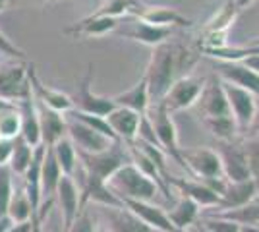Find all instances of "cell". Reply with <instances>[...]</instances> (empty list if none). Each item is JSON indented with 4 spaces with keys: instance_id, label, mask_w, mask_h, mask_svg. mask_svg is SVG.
Returning a JSON list of instances; mask_svg holds the SVG:
<instances>
[{
    "instance_id": "cell-1",
    "label": "cell",
    "mask_w": 259,
    "mask_h": 232,
    "mask_svg": "<svg viewBox=\"0 0 259 232\" xmlns=\"http://www.w3.org/2000/svg\"><path fill=\"white\" fill-rule=\"evenodd\" d=\"M197 55L182 44L162 43L153 49L149 64L145 68V79L151 95V103H161L166 91L178 77L188 76L186 72L195 66Z\"/></svg>"
},
{
    "instance_id": "cell-2",
    "label": "cell",
    "mask_w": 259,
    "mask_h": 232,
    "mask_svg": "<svg viewBox=\"0 0 259 232\" xmlns=\"http://www.w3.org/2000/svg\"><path fill=\"white\" fill-rule=\"evenodd\" d=\"M107 184L108 188L122 199V203L126 199L151 201L157 196V192H159V186L143 170H140L138 166L134 165V163L120 166L118 170L108 178Z\"/></svg>"
},
{
    "instance_id": "cell-3",
    "label": "cell",
    "mask_w": 259,
    "mask_h": 232,
    "mask_svg": "<svg viewBox=\"0 0 259 232\" xmlns=\"http://www.w3.org/2000/svg\"><path fill=\"white\" fill-rule=\"evenodd\" d=\"M77 161L81 165V170L89 176L108 182L120 166L132 163V155L126 151L124 142H114L112 147H108L101 153H81L77 151Z\"/></svg>"
},
{
    "instance_id": "cell-4",
    "label": "cell",
    "mask_w": 259,
    "mask_h": 232,
    "mask_svg": "<svg viewBox=\"0 0 259 232\" xmlns=\"http://www.w3.org/2000/svg\"><path fill=\"white\" fill-rule=\"evenodd\" d=\"M145 114L151 120L153 130L157 133V140H159L161 149L190 174V168H188L186 161H184L182 147L178 144V130H176V124L172 120V114L166 111L161 103H153L151 107H149V111L145 112ZM190 178H192V174H190Z\"/></svg>"
},
{
    "instance_id": "cell-5",
    "label": "cell",
    "mask_w": 259,
    "mask_h": 232,
    "mask_svg": "<svg viewBox=\"0 0 259 232\" xmlns=\"http://www.w3.org/2000/svg\"><path fill=\"white\" fill-rule=\"evenodd\" d=\"M203 85H205V79L203 77H195L192 74L178 77L172 85H170V89L166 91V95L162 97L161 105L170 114L178 111H186V109L194 107L195 103L199 101Z\"/></svg>"
},
{
    "instance_id": "cell-6",
    "label": "cell",
    "mask_w": 259,
    "mask_h": 232,
    "mask_svg": "<svg viewBox=\"0 0 259 232\" xmlns=\"http://www.w3.org/2000/svg\"><path fill=\"white\" fill-rule=\"evenodd\" d=\"M29 83V64L27 60H20L16 64L0 66V97L12 103H20L27 95H31Z\"/></svg>"
},
{
    "instance_id": "cell-7",
    "label": "cell",
    "mask_w": 259,
    "mask_h": 232,
    "mask_svg": "<svg viewBox=\"0 0 259 232\" xmlns=\"http://www.w3.org/2000/svg\"><path fill=\"white\" fill-rule=\"evenodd\" d=\"M91 81H93V62H89L85 76L79 79L76 93L72 95L74 109L81 112H89V114H97V116H107L116 105H114L112 97H103V95L93 93Z\"/></svg>"
},
{
    "instance_id": "cell-8",
    "label": "cell",
    "mask_w": 259,
    "mask_h": 232,
    "mask_svg": "<svg viewBox=\"0 0 259 232\" xmlns=\"http://www.w3.org/2000/svg\"><path fill=\"white\" fill-rule=\"evenodd\" d=\"M184 161L190 168L192 178L199 180H211V178H223V163L217 149L211 147H192V149H182Z\"/></svg>"
},
{
    "instance_id": "cell-9",
    "label": "cell",
    "mask_w": 259,
    "mask_h": 232,
    "mask_svg": "<svg viewBox=\"0 0 259 232\" xmlns=\"http://www.w3.org/2000/svg\"><path fill=\"white\" fill-rule=\"evenodd\" d=\"M223 87H225V93H227L230 114L236 120L240 132H248L249 124L253 120V114H255L257 97L253 93L246 91V89L230 83V81H225V79H223Z\"/></svg>"
},
{
    "instance_id": "cell-10",
    "label": "cell",
    "mask_w": 259,
    "mask_h": 232,
    "mask_svg": "<svg viewBox=\"0 0 259 232\" xmlns=\"http://www.w3.org/2000/svg\"><path fill=\"white\" fill-rule=\"evenodd\" d=\"M66 135L72 140V144L76 145V149L81 153H101L114 144V140H110L108 135L89 128L83 122L68 118V116H66Z\"/></svg>"
},
{
    "instance_id": "cell-11",
    "label": "cell",
    "mask_w": 259,
    "mask_h": 232,
    "mask_svg": "<svg viewBox=\"0 0 259 232\" xmlns=\"http://www.w3.org/2000/svg\"><path fill=\"white\" fill-rule=\"evenodd\" d=\"M221 163H223V172L225 178L230 182H242V180H251L249 174L248 159L242 147V140L236 142H221V145L217 147Z\"/></svg>"
},
{
    "instance_id": "cell-12",
    "label": "cell",
    "mask_w": 259,
    "mask_h": 232,
    "mask_svg": "<svg viewBox=\"0 0 259 232\" xmlns=\"http://www.w3.org/2000/svg\"><path fill=\"white\" fill-rule=\"evenodd\" d=\"M54 199L58 201L60 211H62V221H64L62 232H68L72 222L76 221V217L81 213V194H79V188H77L74 176L62 174L56 194H54Z\"/></svg>"
},
{
    "instance_id": "cell-13",
    "label": "cell",
    "mask_w": 259,
    "mask_h": 232,
    "mask_svg": "<svg viewBox=\"0 0 259 232\" xmlns=\"http://www.w3.org/2000/svg\"><path fill=\"white\" fill-rule=\"evenodd\" d=\"M197 103L201 107L203 118H215V116L230 114L227 93L223 87V79L219 76H211L209 79H205V85H203V91H201Z\"/></svg>"
},
{
    "instance_id": "cell-14",
    "label": "cell",
    "mask_w": 259,
    "mask_h": 232,
    "mask_svg": "<svg viewBox=\"0 0 259 232\" xmlns=\"http://www.w3.org/2000/svg\"><path fill=\"white\" fill-rule=\"evenodd\" d=\"M122 37L134 39L138 43H143L147 47H159V44L166 43L168 37L172 35V27H162V25H153L140 20V18H132L128 25H124L118 31Z\"/></svg>"
},
{
    "instance_id": "cell-15",
    "label": "cell",
    "mask_w": 259,
    "mask_h": 232,
    "mask_svg": "<svg viewBox=\"0 0 259 232\" xmlns=\"http://www.w3.org/2000/svg\"><path fill=\"white\" fill-rule=\"evenodd\" d=\"M168 186H174L178 190L180 196H186V198L194 199L199 207H213L217 209L221 205V196L217 194L215 190H211L205 182L201 180H195V178H176V176H168Z\"/></svg>"
},
{
    "instance_id": "cell-16",
    "label": "cell",
    "mask_w": 259,
    "mask_h": 232,
    "mask_svg": "<svg viewBox=\"0 0 259 232\" xmlns=\"http://www.w3.org/2000/svg\"><path fill=\"white\" fill-rule=\"evenodd\" d=\"M217 76L225 81H230L238 87L246 89L249 93H253L259 97V74L248 66H244L242 62H232V60H219L215 64Z\"/></svg>"
},
{
    "instance_id": "cell-17",
    "label": "cell",
    "mask_w": 259,
    "mask_h": 232,
    "mask_svg": "<svg viewBox=\"0 0 259 232\" xmlns=\"http://www.w3.org/2000/svg\"><path fill=\"white\" fill-rule=\"evenodd\" d=\"M141 116H143V114H140V112H136V111H130V109H124V107H114L105 118H107L108 126H110V130L114 132L118 142L132 144V142H136V137H138Z\"/></svg>"
},
{
    "instance_id": "cell-18",
    "label": "cell",
    "mask_w": 259,
    "mask_h": 232,
    "mask_svg": "<svg viewBox=\"0 0 259 232\" xmlns=\"http://www.w3.org/2000/svg\"><path fill=\"white\" fill-rule=\"evenodd\" d=\"M255 198H257V182L255 180H242V182L227 180L225 188L221 192V205L213 213L236 209L246 203H251Z\"/></svg>"
},
{
    "instance_id": "cell-19",
    "label": "cell",
    "mask_w": 259,
    "mask_h": 232,
    "mask_svg": "<svg viewBox=\"0 0 259 232\" xmlns=\"http://www.w3.org/2000/svg\"><path fill=\"white\" fill-rule=\"evenodd\" d=\"M124 207H128L136 217H140L147 226H151L157 232H178L174 228V224L168 219V213L157 205H153L151 201H140V199H126Z\"/></svg>"
},
{
    "instance_id": "cell-20",
    "label": "cell",
    "mask_w": 259,
    "mask_h": 232,
    "mask_svg": "<svg viewBox=\"0 0 259 232\" xmlns=\"http://www.w3.org/2000/svg\"><path fill=\"white\" fill-rule=\"evenodd\" d=\"M29 83H31V91H33L35 101L47 105L49 109H53V111H56V112H62V114H66V112H70L74 109L72 97L62 93V91H58V89L47 87L43 81L39 79V76L35 74L33 64L29 66Z\"/></svg>"
},
{
    "instance_id": "cell-21",
    "label": "cell",
    "mask_w": 259,
    "mask_h": 232,
    "mask_svg": "<svg viewBox=\"0 0 259 232\" xmlns=\"http://www.w3.org/2000/svg\"><path fill=\"white\" fill-rule=\"evenodd\" d=\"M37 114H39V126H41V140L45 147H53L58 140L66 135V114L49 109L47 105L35 101Z\"/></svg>"
},
{
    "instance_id": "cell-22",
    "label": "cell",
    "mask_w": 259,
    "mask_h": 232,
    "mask_svg": "<svg viewBox=\"0 0 259 232\" xmlns=\"http://www.w3.org/2000/svg\"><path fill=\"white\" fill-rule=\"evenodd\" d=\"M236 6L232 0H228L227 4L221 8V12L217 14L211 22L207 23L205 31H203V37H205L207 43L203 44V49H213V47H225V39H227V31L228 27L232 25L234 18H236Z\"/></svg>"
},
{
    "instance_id": "cell-23",
    "label": "cell",
    "mask_w": 259,
    "mask_h": 232,
    "mask_svg": "<svg viewBox=\"0 0 259 232\" xmlns=\"http://www.w3.org/2000/svg\"><path fill=\"white\" fill-rule=\"evenodd\" d=\"M103 215L108 222V232H157L136 217L128 207H105Z\"/></svg>"
},
{
    "instance_id": "cell-24",
    "label": "cell",
    "mask_w": 259,
    "mask_h": 232,
    "mask_svg": "<svg viewBox=\"0 0 259 232\" xmlns=\"http://www.w3.org/2000/svg\"><path fill=\"white\" fill-rule=\"evenodd\" d=\"M120 25L118 18H108V16H97L91 14L83 20L76 22L74 25L66 27L64 33L68 35H83V37H103L107 33L116 31Z\"/></svg>"
},
{
    "instance_id": "cell-25",
    "label": "cell",
    "mask_w": 259,
    "mask_h": 232,
    "mask_svg": "<svg viewBox=\"0 0 259 232\" xmlns=\"http://www.w3.org/2000/svg\"><path fill=\"white\" fill-rule=\"evenodd\" d=\"M18 109H20V114H22L20 135L31 147H39L43 144V140H41V126H39V114H37V105H35L33 93L18 103Z\"/></svg>"
},
{
    "instance_id": "cell-26",
    "label": "cell",
    "mask_w": 259,
    "mask_h": 232,
    "mask_svg": "<svg viewBox=\"0 0 259 232\" xmlns=\"http://www.w3.org/2000/svg\"><path fill=\"white\" fill-rule=\"evenodd\" d=\"M138 18L153 25H162V27H192L194 25L190 18H186L176 8H168V6H147L145 4Z\"/></svg>"
},
{
    "instance_id": "cell-27",
    "label": "cell",
    "mask_w": 259,
    "mask_h": 232,
    "mask_svg": "<svg viewBox=\"0 0 259 232\" xmlns=\"http://www.w3.org/2000/svg\"><path fill=\"white\" fill-rule=\"evenodd\" d=\"M116 107H124L130 111H136L140 114H145L151 107V95H149V87H147V79L145 76L140 77V81L130 89L122 91L118 95L112 97Z\"/></svg>"
},
{
    "instance_id": "cell-28",
    "label": "cell",
    "mask_w": 259,
    "mask_h": 232,
    "mask_svg": "<svg viewBox=\"0 0 259 232\" xmlns=\"http://www.w3.org/2000/svg\"><path fill=\"white\" fill-rule=\"evenodd\" d=\"M201 207L195 203L194 199L180 196V199L174 203V207L168 211V219L174 224V228L178 232H186L188 226H192L199 219Z\"/></svg>"
},
{
    "instance_id": "cell-29",
    "label": "cell",
    "mask_w": 259,
    "mask_h": 232,
    "mask_svg": "<svg viewBox=\"0 0 259 232\" xmlns=\"http://www.w3.org/2000/svg\"><path fill=\"white\" fill-rule=\"evenodd\" d=\"M62 168L58 165L56 157H54L53 149L47 147L43 157V163H41V188H43V199L54 198L56 188H58V182L62 178Z\"/></svg>"
},
{
    "instance_id": "cell-30",
    "label": "cell",
    "mask_w": 259,
    "mask_h": 232,
    "mask_svg": "<svg viewBox=\"0 0 259 232\" xmlns=\"http://www.w3.org/2000/svg\"><path fill=\"white\" fill-rule=\"evenodd\" d=\"M51 149H53V153H54V157H56L60 168H62V172L68 174V176H74L79 161H77V149H76V145L72 144V140H70L68 135H64V137L58 140Z\"/></svg>"
},
{
    "instance_id": "cell-31",
    "label": "cell",
    "mask_w": 259,
    "mask_h": 232,
    "mask_svg": "<svg viewBox=\"0 0 259 232\" xmlns=\"http://www.w3.org/2000/svg\"><path fill=\"white\" fill-rule=\"evenodd\" d=\"M203 124L209 132L215 135L221 142H236L240 135V128H238L236 120L232 118V114L227 116H215V118H203Z\"/></svg>"
},
{
    "instance_id": "cell-32",
    "label": "cell",
    "mask_w": 259,
    "mask_h": 232,
    "mask_svg": "<svg viewBox=\"0 0 259 232\" xmlns=\"http://www.w3.org/2000/svg\"><path fill=\"white\" fill-rule=\"evenodd\" d=\"M33 151H35V147H31V145L27 144L22 135H18V137L12 140V157L8 166L12 168L14 174H22L23 176V172L27 170V166L31 165Z\"/></svg>"
},
{
    "instance_id": "cell-33",
    "label": "cell",
    "mask_w": 259,
    "mask_h": 232,
    "mask_svg": "<svg viewBox=\"0 0 259 232\" xmlns=\"http://www.w3.org/2000/svg\"><path fill=\"white\" fill-rule=\"evenodd\" d=\"M215 215H221L225 219L238 222L240 226H244V224H259V199L255 198L251 203H246V205L236 207V209L221 211V213H215Z\"/></svg>"
},
{
    "instance_id": "cell-34",
    "label": "cell",
    "mask_w": 259,
    "mask_h": 232,
    "mask_svg": "<svg viewBox=\"0 0 259 232\" xmlns=\"http://www.w3.org/2000/svg\"><path fill=\"white\" fill-rule=\"evenodd\" d=\"M22 130V114L18 105L0 112V137L2 140H14L20 135Z\"/></svg>"
},
{
    "instance_id": "cell-35",
    "label": "cell",
    "mask_w": 259,
    "mask_h": 232,
    "mask_svg": "<svg viewBox=\"0 0 259 232\" xmlns=\"http://www.w3.org/2000/svg\"><path fill=\"white\" fill-rule=\"evenodd\" d=\"M6 215H8L14 222L31 221V203H29V198H27L25 190L14 192L10 205H8V213H6Z\"/></svg>"
},
{
    "instance_id": "cell-36",
    "label": "cell",
    "mask_w": 259,
    "mask_h": 232,
    "mask_svg": "<svg viewBox=\"0 0 259 232\" xmlns=\"http://www.w3.org/2000/svg\"><path fill=\"white\" fill-rule=\"evenodd\" d=\"M12 168L8 165L0 166V217L8 213V205L14 196V184H12Z\"/></svg>"
},
{
    "instance_id": "cell-37",
    "label": "cell",
    "mask_w": 259,
    "mask_h": 232,
    "mask_svg": "<svg viewBox=\"0 0 259 232\" xmlns=\"http://www.w3.org/2000/svg\"><path fill=\"white\" fill-rule=\"evenodd\" d=\"M242 147L248 159L251 180L259 184V135H248L246 140H242Z\"/></svg>"
},
{
    "instance_id": "cell-38",
    "label": "cell",
    "mask_w": 259,
    "mask_h": 232,
    "mask_svg": "<svg viewBox=\"0 0 259 232\" xmlns=\"http://www.w3.org/2000/svg\"><path fill=\"white\" fill-rule=\"evenodd\" d=\"M203 224L201 228L205 232H242V226L238 222L230 221V219H225L221 215H215V213H209L203 217V221L199 222Z\"/></svg>"
},
{
    "instance_id": "cell-39",
    "label": "cell",
    "mask_w": 259,
    "mask_h": 232,
    "mask_svg": "<svg viewBox=\"0 0 259 232\" xmlns=\"http://www.w3.org/2000/svg\"><path fill=\"white\" fill-rule=\"evenodd\" d=\"M68 232H97L95 221H93V217L89 215V211L87 209L81 211L76 217V221L72 222V226L68 228Z\"/></svg>"
},
{
    "instance_id": "cell-40",
    "label": "cell",
    "mask_w": 259,
    "mask_h": 232,
    "mask_svg": "<svg viewBox=\"0 0 259 232\" xmlns=\"http://www.w3.org/2000/svg\"><path fill=\"white\" fill-rule=\"evenodd\" d=\"M0 55H8L12 58H16V60H27V56H25L22 49L16 47L2 31H0Z\"/></svg>"
},
{
    "instance_id": "cell-41",
    "label": "cell",
    "mask_w": 259,
    "mask_h": 232,
    "mask_svg": "<svg viewBox=\"0 0 259 232\" xmlns=\"http://www.w3.org/2000/svg\"><path fill=\"white\" fill-rule=\"evenodd\" d=\"M12 157V140H0V166L8 165Z\"/></svg>"
},
{
    "instance_id": "cell-42",
    "label": "cell",
    "mask_w": 259,
    "mask_h": 232,
    "mask_svg": "<svg viewBox=\"0 0 259 232\" xmlns=\"http://www.w3.org/2000/svg\"><path fill=\"white\" fill-rule=\"evenodd\" d=\"M8 232H33L31 221H22V222H12Z\"/></svg>"
},
{
    "instance_id": "cell-43",
    "label": "cell",
    "mask_w": 259,
    "mask_h": 232,
    "mask_svg": "<svg viewBox=\"0 0 259 232\" xmlns=\"http://www.w3.org/2000/svg\"><path fill=\"white\" fill-rule=\"evenodd\" d=\"M244 66H248L249 70H253L255 74H259V55H251V56H246L244 60H240Z\"/></svg>"
},
{
    "instance_id": "cell-44",
    "label": "cell",
    "mask_w": 259,
    "mask_h": 232,
    "mask_svg": "<svg viewBox=\"0 0 259 232\" xmlns=\"http://www.w3.org/2000/svg\"><path fill=\"white\" fill-rule=\"evenodd\" d=\"M249 135H259V97H257V105H255V114H253V120L249 124Z\"/></svg>"
},
{
    "instance_id": "cell-45",
    "label": "cell",
    "mask_w": 259,
    "mask_h": 232,
    "mask_svg": "<svg viewBox=\"0 0 259 232\" xmlns=\"http://www.w3.org/2000/svg\"><path fill=\"white\" fill-rule=\"evenodd\" d=\"M12 219L8 215H4V217H0V232H8V228L12 226Z\"/></svg>"
},
{
    "instance_id": "cell-46",
    "label": "cell",
    "mask_w": 259,
    "mask_h": 232,
    "mask_svg": "<svg viewBox=\"0 0 259 232\" xmlns=\"http://www.w3.org/2000/svg\"><path fill=\"white\" fill-rule=\"evenodd\" d=\"M234 2V6H236V10H246L248 6H251L253 4V0H232Z\"/></svg>"
},
{
    "instance_id": "cell-47",
    "label": "cell",
    "mask_w": 259,
    "mask_h": 232,
    "mask_svg": "<svg viewBox=\"0 0 259 232\" xmlns=\"http://www.w3.org/2000/svg\"><path fill=\"white\" fill-rule=\"evenodd\" d=\"M16 2H20V0H0V12L8 10V8H12Z\"/></svg>"
},
{
    "instance_id": "cell-48",
    "label": "cell",
    "mask_w": 259,
    "mask_h": 232,
    "mask_svg": "<svg viewBox=\"0 0 259 232\" xmlns=\"http://www.w3.org/2000/svg\"><path fill=\"white\" fill-rule=\"evenodd\" d=\"M16 105H18V103H12V101H6L0 97V112L6 111V109H12V107H16Z\"/></svg>"
},
{
    "instance_id": "cell-49",
    "label": "cell",
    "mask_w": 259,
    "mask_h": 232,
    "mask_svg": "<svg viewBox=\"0 0 259 232\" xmlns=\"http://www.w3.org/2000/svg\"><path fill=\"white\" fill-rule=\"evenodd\" d=\"M242 232H259V226L257 224H244Z\"/></svg>"
},
{
    "instance_id": "cell-50",
    "label": "cell",
    "mask_w": 259,
    "mask_h": 232,
    "mask_svg": "<svg viewBox=\"0 0 259 232\" xmlns=\"http://www.w3.org/2000/svg\"><path fill=\"white\" fill-rule=\"evenodd\" d=\"M197 232H205L203 228H201V224H197Z\"/></svg>"
},
{
    "instance_id": "cell-51",
    "label": "cell",
    "mask_w": 259,
    "mask_h": 232,
    "mask_svg": "<svg viewBox=\"0 0 259 232\" xmlns=\"http://www.w3.org/2000/svg\"><path fill=\"white\" fill-rule=\"evenodd\" d=\"M251 43H259V37H255V39H253V41H251Z\"/></svg>"
},
{
    "instance_id": "cell-52",
    "label": "cell",
    "mask_w": 259,
    "mask_h": 232,
    "mask_svg": "<svg viewBox=\"0 0 259 232\" xmlns=\"http://www.w3.org/2000/svg\"><path fill=\"white\" fill-rule=\"evenodd\" d=\"M257 196H259V184H257Z\"/></svg>"
},
{
    "instance_id": "cell-53",
    "label": "cell",
    "mask_w": 259,
    "mask_h": 232,
    "mask_svg": "<svg viewBox=\"0 0 259 232\" xmlns=\"http://www.w3.org/2000/svg\"><path fill=\"white\" fill-rule=\"evenodd\" d=\"M41 2H49V0H41Z\"/></svg>"
},
{
    "instance_id": "cell-54",
    "label": "cell",
    "mask_w": 259,
    "mask_h": 232,
    "mask_svg": "<svg viewBox=\"0 0 259 232\" xmlns=\"http://www.w3.org/2000/svg\"><path fill=\"white\" fill-rule=\"evenodd\" d=\"M257 226H259V224H257Z\"/></svg>"
}]
</instances>
